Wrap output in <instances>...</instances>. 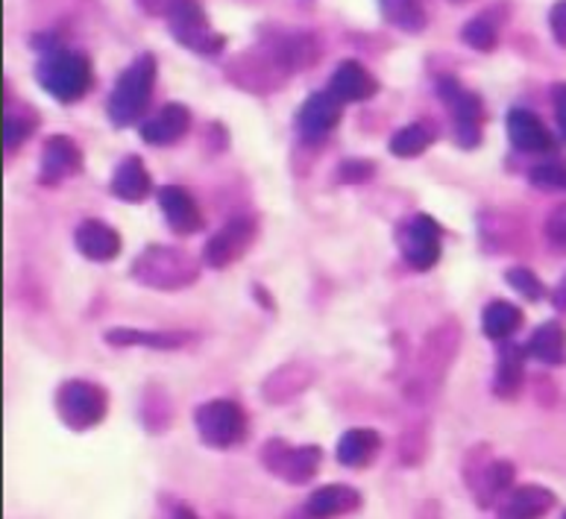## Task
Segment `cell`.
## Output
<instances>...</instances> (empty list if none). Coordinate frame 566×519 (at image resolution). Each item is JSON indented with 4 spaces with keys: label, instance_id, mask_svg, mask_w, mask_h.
<instances>
[{
    "label": "cell",
    "instance_id": "cell-1",
    "mask_svg": "<svg viewBox=\"0 0 566 519\" xmlns=\"http://www.w3.org/2000/svg\"><path fill=\"white\" fill-rule=\"evenodd\" d=\"M458 349H461V324L455 317H447L426 335L423 347L417 352L415 373L406 384V396H411L415 402H429L447 382V373L449 367L455 364Z\"/></svg>",
    "mask_w": 566,
    "mask_h": 519
},
{
    "label": "cell",
    "instance_id": "cell-2",
    "mask_svg": "<svg viewBox=\"0 0 566 519\" xmlns=\"http://www.w3.org/2000/svg\"><path fill=\"white\" fill-rule=\"evenodd\" d=\"M156 77H159V60L153 53H138L136 60L120 71V77L115 80L109 92V100H106V115H109L112 127L127 129L136 124L142 127L147 120V109H150Z\"/></svg>",
    "mask_w": 566,
    "mask_h": 519
},
{
    "label": "cell",
    "instance_id": "cell-3",
    "mask_svg": "<svg viewBox=\"0 0 566 519\" xmlns=\"http://www.w3.org/2000/svg\"><path fill=\"white\" fill-rule=\"evenodd\" d=\"M129 276L153 290H186L200 279V262L188 250L150 244L138 253Z\"/></svg>",
    "mask_w": 566,
    "mask_h": 519
},
{
    "label": "cell",
    "instance_id": "cell-4",
    "mask_svg": "<svg viewBox=\"0 0 566 519\" xmlns=\"http://www.w3.org/2000/svg\"><path fill=\"white\" fill-rule=\"evenodd\" d=\"M92 62L83 51H74V47H56L51 53H42L35 62V83L51 94L53 100L65 103V106L83 100L92 88Z\"/></svg>",
    "mask_w": 566,
    "mask_h": 519
},
{
    "label": "cell",
    "instance_id": "cell-5",
    "mask_svg": "<svg viewBox=\"0 0 566 519\" xmlns=\"http://www.w3.org/2000/svg\"><path fill=\"white\" fill-rule=\"evenodd\" d=\"M516 469L511 460L493 458L491 446H473L464 460V481L479 508H496L514 485Z\"/></svg>",
    "mask_w": 566,
    "mask_h": 519
},
{
    "label": "cell",
    "instance_id": "cell-6",
    "mask_svg": "<svg viewBox=\"0 0 566 519\" xmlns=\"http://www.w3.org/2000/svg\"><path fill=\"white\" fill-rule=\"evenodd\" d=\"M56 414L71 432H88L109 414V391L88 379H69L56 388Z\"/></svg>",
    "mask_w": 566,
    "mask_h": 519
},
{
    "label": "cell",
    "instance_id": "cell-7",
    "mask_svg": "<svg viewBox=\"0 0 566 519\" xmlns=\"http://www.w3.org/2000/svg\"><path fill=\"white\" fill-rule=\"evenodd\" d=\"M438 88L440 103L447 106L449 115H452V129H455L458 147L464 150H473V147L482 145L484 138V103L482 97L461 83L458 77H438L434 83Z\"/></svg>",
    "mask_w": 566,
    "mask_h": 519
},
{
    "label": "cell",
    "instance_id": "cell-8",
    "mask_svg": "<svg viewBox=\"0 0 566 519\" xmlns=\"http://www.w3.org/2000/svg\"><path fill=\"white\" fill-rule=\"evenodd\" d=\"M195 428L200 441L212 449H232L247 441L250 417L247 411L232 400H209L195 409Z\"/></svg>",
    "mask_w": 566,
    "mask_h": 519
},
{
    "label": "cell",
    "instance_id": "cell-9",
    "mask_svg": "<svg viewBox=\"0 0 566 519\" xmlns=\"http://www.w3.org/2000/svg\"><path fill=\"white\" fill-rule=\"evenodd\" d=\"M165 21H168V33L182 47L197 53V56L212 60V56H220L223 47H227V35L214 30L200 0H182V3L174 7V12Z\"/></svg>",
    "mask_w": 566,
    "mask_h": 519
},
{
    "label": "cell",
    "instance_id": "cell-10",
    "mask_svg": "<svg viewBox=\"0 0 566 519\" xmlns=\"http://www.w3.org/2000/svg\"><path fill=\"white\" fill-rule=\"evenodd\" d=\"M397 247L402 262L417 273L431 271L443 253V230L429 214H411L397 226Z\"/></svg>",
    "mask_w": 566,
    "mask_h": 519
},
{
    "label": "cell",
    "instance_id": "cell-11",
    "mask_svg": "<svg viewBox=\"0 0 566 519\" xmlns=\"http://www.w3.org/2000/svg\"><path fill=\"white\" fill-rule=\"evenodd\" d=\"M323 449L321 446H291V443L273 437L262 446V464L268 473L282 478L285 485H308L317 469H321Z\"/></svg>",
    "mask_w": 566,
    "mask_h": 519
},
{
    "label": "cell",
    "instance_id": "cell-12",
    "mask_svg": "<svg viewBox=\"0 0 566 519\" xmlns=\"http://www.w3.org/2000/svg\"><path fill=\"white\" fill-rule=\"evenodd\" d=\"M259 239V218L253 212H241L235 218H229L212 239L206 241L203 247V262L212 271H227L241 256L250 253V247Z\"/></svg>",
    "mask_w": 566,
    "mask_h": 519
},
{
    "label": "cell",
    "instance_id": "cell-13",
    "mask_svg": "<svg viewBox=\"0 0 566 519\" xmlns=\"http://www.w3.org/2000/svg\"><path fill=\"white\" fill-rule=\"evenodd\" d=\"M264 53L271 62L285 74L294 77L296 71H305L317 65L323 56V42L308 30H273L268 35V47Z\"/></svg>",
    "mask_w": 566,
    "mask_h": 519
},
{
    "label": "cell",
    "instance_id": "cell-14",
    "mask_svg": "<svg viewBox=\"0 0 566 519\" xmlns=\"http://www.w3.org/2000/svg\"><path fill=\"white\" fill-rule=\"evenodd\" d=\"M340 115H344V103L329 88L314 92L308 94V100L296 112V133L305 141H321V138H326L332 129L338 127Z\"/></svg>",
    "mask_w": 566,
    "mask_h": 519
},
{
    "label": "cell",
    "instance_id": "cell-15",
    "mask_svg": "<svg viewBox=\"0 0 566 519\" xmlns=\"http://www.w3.org/2000/svg\"><path fill=\"white\" fill-rule=\"evenodd\" d=\"M83 150L71 136H51L42 147L39 159V182L42 186H60L65 179L83 173Z\"/></svg>",
    "mask_w": 566,
    "mask_h": 519
},
{
    "label": "cell",
    "instance_id": "cell-16",
    "mask_svg": "<svg viewBox=\"0 0 566 519\" xmlns=\"http://www.w3.org/2000/svg\"><path fill=\"white\" fill-rule=\"evenodd\" d=\"M195 118H191V109L182 106V103H165L156 115L144 120L138 133L147 145L153 147H170L182 141L188 136V129H191Z\"/></svg>",
    "mask_w": 566,
    "mask_h": 519
},
{
    "label": "cell",
    "instance_id": "cell-17",
    "mask_svg": "<svg viewBox=\"0 0 566 519\" xmlns=\"http://www.w3.org/2000/svg\"><path fill=\"white\" fill-rule=\"evenodd\" d=\"M505 127L511 145L520 153H549V150H555V138L532 109H523V106L511 109L505 118Z\"/></svg>",
    "mask_w": 566,
    "mask_h": 519
},
{
    "label": "cell",
    "instance_id": "cell-18",
    "mask_svg": "<svg viewBox=\"0 0 566 519\" xmlns=\"http://www.w3.org/2000/svg\"><path fill=\"white\" fill-rule=\"evenodd\" d=\"M156 200H159V209L165 214V223L177 235H195V232L203 230V214H200V205L195 203V197L188 194L186 188L179 186H165L156 191Z\"/></svg>",
    "mask_w": 566,
    "mask_h": 519
},
{
    "label": "cell",
    "instance_id": "cell-19",
    "mask_svg": "<svg viewBox=\"0 0 566 519\" xmlns=\"http://www.w3.org/2000/svg\"><path fill=\"white\" fill-rule=\"evenodd\" d=\"M329 88L340 103H367L379 94V80L373 77L370 68L358 60L338 62V68L329 77Z\"/></svg>",
    "mask_w": 566,
    "mask_h": 519
},
{
    "label": "cell",
    "instance_id": "cell-20",
    "mask_svg": "<svg viewBox=\"0 0 566 519\" xmlns=\"http://www.w3.org/2000/svg\"><path fill=\"white\" fill-rule=\"evenodd\" d=\"M74 244L80 250V256H85L88 262L106 264L120 256L118 230H112L109 223L97 221V218H85V221L76 223Z\"/></svg>",
    "mask_w": 566,
    "mask_h": 519
},
{
    "label": "cell",
    "instance_id": "cell-21",
    "mask_svg": "<svg viewBox=\"0 0 566 519\" xmlns=\"http://www.w3.org/2000/svg\"><path fill=\"white\" fill-rule=\"evenodd\" d=\"M555 508V494L541 485L511 487L496 505V519H543Z\"/></svg>",
    "mask_w": 566,
    "mask_h": 519
},
{
    "label": "cell",
    "instance_id": "cell-22",
    "mask_svg": "<svg viewBox=\"0 0 566 519\" xmlns=\"http://www.w3.org/2000/svg\"><path fill=\"white\" fill-rule=\"evenodd\" d=\"M317 379L314 367H308L305 361H287V364L276 367L262 384V396L273 405H285L287 400H294L303 391H308Z\"/></svg>",
    "mask_w": 566,
    "mask_h": 519
},
{
    "label": "cell",
    "instance_id": "cell-23",
    "mask_svg": "<svg viewBox=\"0 0 566 519\" xmlns=\"http://www.w3.org/2000/svg\"><path fill=\"white\" fill-rule=\"evenodd\" d=\"M361 508V494L349 485H323L305 499V517L308 519H338L349 517Z\"/></svg>",
    "mask_w": 566,
    "mask_h": 519
},
{
    "label": "cell",
    "instance_id": "cell-24",
    "mask_svg": "<svg viewBox=\"0 0 566 519\" xmlns=\"http://www.w3.org/2000/svg\"><path fill=\"white\" fill-rule=\"evenodd\" d=\"M271 74L285 77V74L273 65L268 53H247V56H238V60H232L227 65V77L232 80L238 88H247V92L262 94L280 86L276 80H271Z\"/></svg>",
    "mask_w": 566,
    "mask_h": 519
},
{
    "label": "cell",
    "instance_id": "cell-25",
    "mask_svg": "<svg viewBox=\"0 0 566 519\" xmlns=\"http://www.w3.org/2000/svg\"><path fill=\"white\" fill-rule=\"evenodd\" d=\"M109 191L118 200H124V203H144L153 194V179L147 168H144L142 156L129 153L120 159L115 173H112Z\"/></svg>",
    "mask_w": 566,
    "mask_h": 519
},
{
    "label": "cell",
    "instance_id": "cell-26",
    "mask_svg": "<svg viewBox=\"0 0 566 519\" xmlns=\"http://www.w3.org/2000/svg\"><path fill=\"white\" fill-rule=\"evenodd\" d=\"M381 446H385V441L376 428H349V432L340 434L335 458L349 469H364L379 458Z\"/></svg>",
    "mask_w": 566,
    "mask_h": 519
},
{
    "label": "cell",
    "instance_id": "cell-27",
    "mask_svg": "<svg viewBox=\"0 0 566 519\" xmlns=\"http://www.w3.org/2000/svg\"><path fill=\"white\" fill-rule=\"evenodd\" d=\"M525 384V347L505 341L499 349L496 370H493V393L499 400H514Z\"/></svg>",
    "mask_w": 566,
    "mask_h": 519
},
{
    "label": "cell",
    "instance_id": "cell-28",
    "mask_svg": "<svg viewBox=\"0 0 566 519\" xmlns=\"http://www.w3.org/2000/svg\"><path fill=\"white\" fill-rule=\"evenodd\" d=\"M191 332H170V329H109L103 341L109 347H147V349H179L191 343Z\"/></svg>",
    "mask_w": 566,
    "mask_h": 519
},
{
    "label": "cell",
    "instance_id": "cell-29",
    "mask_svg": "<svg viewBox=\"0 0 566 519\" xmlns=\"http://www.w3.org/2000/svg\"><path fill=\"white\" fill-rule=\"evenodd\" d=\"M525 352L549 367H558L566 361V329L558 320H546L534 329V335L525 343Z\"/></svg>",
    "mask_w": 566,
    "mask_h": 519
},
{
    "label": "cell",
    "instance_id": "cell-30",
    "mask_svg": "<svg viewBox=\"0 0 566 519\" xmlns=\"http://www.w3.org/2000/svg\"><path fill=\"white\" fill-rule=\"evenodd\" d=\"M523 320H525L523 311H520L514 303H507V299H493L491 306L484 308L482 329H484V335L491 338V341L505 343V341H511L516 332H520Z\"/></svg>",
    "mask_w": 566,
    "mask_h": 519
},
{
    "label": "cell",
    "instance_id": "cell-31",
    "mask_svg": "<svg viewBox=\"0 0 566 519\" xmlns=\"http://www.w3.org/2000/svg\"><path fill=\"white\" fill-rule=\"evenodd\" d=\"M35 129H39V112L24 103H12V106L7 103V109H3V150L7 156L18 153Z\"/></svg>",
    "mask_w": 566,
    "mask_h": 519
},
{
    "label": "cell",
    "instance_id": "cell-32",
    "mask_svg": "<svg viewBox=\"0 0 566 519\" xmlns=\"http://www.w3.org/2000/svg\"><path fill=\"white\" fill-rule=\"evenodd\" d=\"M502 21H499V9H488V12H479L475 18H470L461 30V42L467 47L482 53H493L499 47V39H502Z\"/></svg>",
    "mask_w": 566,
    "mask_h": 519
},
{
    "label": "cell",
    "instance_id": "cell-33",
    "mask_svg": "<svg viewBox=\"0 0 566 519\" xmlns=\"http://www.w3.org/2000/svg\"><path fill=\"white\" fill-rule=\"evenodd\" d=\"M381 18L402 33L420 35L429 27V15L420 0H379Z\"/></svg>",
    "mask_w": 566,
    "mask_h": 519
},
{
    "label": "cell",
    "instance_id": "cell-34",
    "mask_svg": "<svg viewBox=\"0 0 566 519\" xmlns=\"http://www.w3.org/2000/svg\"><path fill=\"white\" fill-rule=\"evenodd\" d=\"M434 145V129L423 120H415V124H408V127H399L388 141V150L397 159H417V156H423L429 147Z\"/></svg>",
    "mask_w": 566,
    "mask_h": 519
},
{
    "label": "cell",
    "instance_id": "cell-35",
    "mask_svg": "<svg viewBox=\"0 0 566 519\" xmlns=\"http://www.w3.org/2000/svg\"><path fill=\"white\" fill-rule=\"evenodd\" d=\"M142 420L150 432H161L170 423V400L161 388H147L142 402Z\"/></svg>",
    "mask_w": 566,
    "mask_h": 519
},
{
    "label": "cell",
    "instance_id": "cell-36",
    "mask_svg": "<svg viewBox=\"0 0 566 519\" xmlns=\"http://www.w3.org/2000/svg\"><path fill=\"white\" fill-rule=\"evenodd\" d=\"M505 282L520 297H525V303H541L546 297V285H543L541 276L532 267H507Z\"/></svg>",
    "mask_w": 566,
    "mask_h": 519
},
{
    "label": "cell",
    "instance_id": "cell-37",
    "mask_svg": "<svg viewBox=\"0 0 566 519\" xmlns=\"http://www.w3.org/2000/svg\"><path fill=\"white\" fill-rule=\"evenodd\" d=\"M426 452H429V434H426L423 423H417V426H411L402 434V441H399V458L408 467H417L426 458Z\"/></svg>",
    "mask_w": 566,
    "mask_h": 519
},
{
    "label": "cell",
    "instance_id": "cell-38",
    "mask_svg": "<svg viewBox=\"0 0 566 519\" xmlns=\"http://www.w3.org/2000/svg\"><path fill=\"white\" fill-rule=\"evenodd\" d=\"M528 182L546 191H566V162H541L528 171Z\"/></svg>",
    "mask_w": 566,
    "mask_h": 519
},
{
    "label": "cell",
    "instance_id": "cell-39",
    "mask_svg": "<svg viewBox=\"0 0 566 519\" xmlns=\"http://www.w3.org/2000/svg\"><path fill=\"white\" fill-rule=\"evenodd\" d=\"M543 235H546V244H549L555 253L566 256V203L555 205L543 223Z\"/></svg>",
    "mask_w": 566,
    "mask_h": 519
},
{
    "label": "cell",
    "instance_id": "cell-40",
    "mask_svg": "<svg viewBox=\"0 0 566 519\" xmlns=\"http://www.w3.org/2000/svg\"><path fill=\"white\" fill-rule=\"evenodd\" d=\"M373 177H376V165L370 159H347L338 168V182L344 186H361V182H370Z\"/></svg>",
    "mask_w": 566,
    "mask_h": 519
},
{
    "label": "cell",
    "instance_id": "cell-41",
    "mask_svg": "<svg viewBox=\"0 0 566 519\" xmlns=\"http://www.w3.org/2000/svg\"><path fill=\"white\" fill-rule=\"evenodd\" d=\"M549 30H552V39L566 47V0H558L555 7L549 9Z\"/></svg>",
    "mask_w": 566,
    "mask_h": 519
},
{
    "label": "cell",
    "instance_id": "cell-42",
    "mask_svg": "<svg viewBox=\"0 0 566 519\" xmlns=\"http://www.w3.org/2000/svg\"><path fill=\"white\" fill-rule=\"evenodd\" d=\"M552 106H555V120H558L560 136L566 141V83H555L552 86Z\"/></svg>",
    "mask_w": 566,
    "mask_h": 519
},
{
    "label": "cell",
    "instance_id": "cell-43",
    "mask_svg": "<svg viewBox=\"0 0 566 519\" xmlns=\"http://www.w3.org/2000/svg\"><path fill=\"white\" fill-rule=\"evenodd\" d=\"M136 3L144 15L168 18L170 12H174V7H177V3H182V0H136Z\"/></svg>",
    "mask_w": 566,
    "mask_h": 519
},
{
    "label": "cell",
    "instance_id": "cell-44",
    "mask_svg": "<svg viewBox=\"0 0 566 519\" xmlns=\"http://www.w3.org/2000/svg\"><path fill=\"white\" fill-rule=\"evenodd\" d=\"M552 306L558 308L560 315H566V276L558 282V288L552 290Z\"/></svg>",
    "mask_w": 566,
    "mask_h": 519
},
{
    "label": "cell",
    "instance_id": "cell-45",
    "mask_svg": "<svg viewBox=\"0 0 566 519\" xmlns=\"http://www.w3.org/2000/svg\"><path fill=\"white\" fill-rule=\"evenodd\" d=\"M174 519H200V517H197L191 508H186V505H179L177 511H174Z\"/></svg>",
    "mask_w": 566,
    "mask_h": 519
},
{
    "label": "cell",
    "instance_id": "cell-46",
    "mask_svg": "<svg viewBox=\"0 0 566 519\" xmlns=\"http://www.w3.org/2000/svg\"><path fill=\"white\" fill-rule=\"evenodd\" d=\"M449 3H470V0H449Z\"/></svg>",
    "mask_w": 566,
    "mask_h": 519
},
{
    "label": "cell",
    "instance_id": "cell-47",
    "mask_svg": "<svg viewBox=\"0 0 566 519\" xmlns=\"http://www.w3.org/2000/svg\"><path fill=\"white\" fill-rule=\"evenodd\" d=\"M564 519H566V513H564Z\"/></svg>",
    "mask_w": 566,
    "mask_h": 519
},
{
    "label": "cell",
    "instance_id": "cell-48",
    "mask_svg": "<svg viewBox=\"0 0 566 519\" xmlns=\"http://www.w3.org/2000/svg\"><path fill=\"white\" fill-rule=\"evenodd\" d=\"M420 519H423V517H420Z\"/></svg>",
    "mask_w": 566,
    "mask_h": 519
}]
</instances>
